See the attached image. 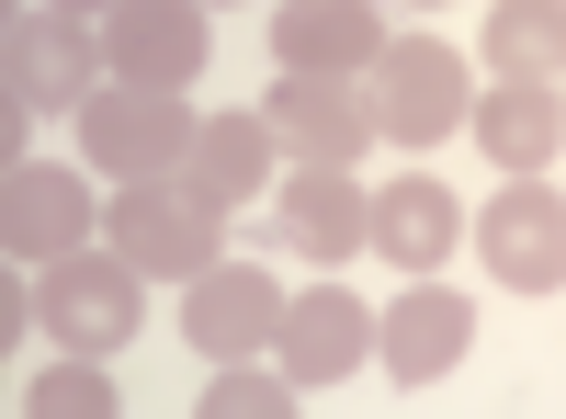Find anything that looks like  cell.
Instances as JSON below:
<instances>
[{
	"instance_id": "6da1fadb",
	"label": "cell",
	"mask_w": 566,
	"mask_h": 419,
	"mask_svg": "<svg viewBox=\"0 0 566 419\" xmlns=\"http://www.w3.org/2000/svg\"><path fill=\"white\" fill-rule=\"evenodd\" d=\"M193 103L159 80H103L80 103V159L114 170V181H181V159H193Z\"/></svg>"
},
{
	"instance_id": "7a4b0ae2",
	"label": "cell",
	"mask_w": 566,
	"mask_h": 419,
	"mask_svg": "<svg viewBox=\"0 0 566 419\" xmlns=\"http://www.w3.org/2000/svg\"><path fill=\"white\" fill-rule=\"evenodd\" d=\"M91 69H103V23L57 12V0H45V12L12 0V23H0V103H23V114H80L91 91H103Z\"/></svg>"
},
{
	"instance_id": "3957f363",
	"label": "cell",
	"mask_w": 566,
	"mask_h": 419,
	"mask_svg": "<svg viewBox=\"0 0 566 419\" xmlns=\"http://www.w3.org/2000/svg\"><path fill=\"white\" fill-rule=\"evenodd\" d=\"M136 284H148V272L125 250H69V261L34 272V317H45V341H69V352H125L136 317H148Z\"/></svg>"
},
{
	"instance_id": "277c9868",
	"label": "cell",
	"mask_w": 566,
	"mask_h": 419,
	"mask_svg": "<svg viewBox=\"0 0 566 419\" xmlns=\"http://www.w3.org/2000/svg\"><path fill=\"white\" fill-rule=\"evenodd\" d=\"M363 103H374V136H397V148H442V136L476 114L464 103V57L431 34H397L386 57L363 69Z\"/></svg>"
},
{
	"instance_id": "5b68a950",
	"label": "cell",
	"mask_w": 566,
	"mask_h": 419,
	"mask_svg": "<svg viewBox=\"0 0 566 419\" xmlns=\"http://www.w3.org/2000/svg\"><path fill=\"white\" fill-rule=\"evenodd\" d=\"M261 125H272L283 159H317V170H352L374 148V103H363V80H340V69H272Z\"/></svg>"
},
{
	"instance_id": "8992f818",
	"label": "cell",
	"mask_w": 566,
	"mask_h": 419,
	"mask_svg": "<svg viewBox=\"0 0 566 419\" xmlns=\"http://www.w3.org/2000/svg\"><path fill=\"white\" fill-rule=\"evenodd\" d=\"M476 261L510 295H555L566 284V193H544L533 170H510V193L476 205Z\"/></svg>"
},
{
	"instance_id": "52a82bcc",
	"label": "cell",
	"mask_w": 566,
	"mask_h": 419,
	"mask_svg": "<svg viewBox=\"0 0 566 419\" xmlns=\"http://www.w3.org/2000/svg\"><path fill=\"white\" fill-rule=\"evenodd\" d=\"M216 205L181 193V181H114V250L148 272V284H193V272L216 261Z\"/></svg>"
},
{
	"instance_id": "ba28073f",
	"label": "cell",
	"mask_w": 566,
	"mask_h": 419,
	"mask_svg": "<svg viewBox=\"0 0 566 419\" xmlns=\"http://www.w3.org/2000/svg\"><path fill=\"white\" fill-rule=\"evenodd\" d=\"M283 295L261 261H205L193 284H181V341H193L205 363H250V352H272V329H283Z\"/></svg>"
},
{
	"instance_id": "9c48e42d",
	"label": "cell",
	"mask_w": 566,
	"mask_h": 419,
	"mask_svg": "<svg viewBox=\"0 0 566 419\" xmlns=\"http://www.w3.org/2000/svg\"><path fill=\"white\" fill-rule=\"evenodd\" d=\"M216 57V23L205 0H114L103 12V69L114 80H159V91H193Z\"/></svg>"
},
{
	"instance_id": "30bf717a",
	"label": "cell",
	"mask_w": 566,
	"mask_h": 419,
	"mask_svg": "<svg viewBox=\"0 0 566 419\" xmlns=\"http://www.w3.org/2000/svg\"><path fill=\"white\" fill-rule=\"evenodd\" d=\"M0 250L34 261V272L91 250V181L69 159H12V181H0Z\"/></svg>"
},
{
	"instance_id": "8fae6325",
	"label": "cell",
	"mask_w": 566,
	"mask_h": 419,
	"mask_svg": "<svg viewBox=\"0 0 566 419\" xmlns=\"http://www.w3.org/2000/svg\"><path fill=\"white\" fill-rule=\"evenodd\" d=\"M272 363H283L295 386L363 375V363H374V306H363L352 284H306L295 306H283V329H272Z\"/></svg>"
},
{
	"instance_id": "7c38bea8",
	"label": "cell",
	"mask_w": 566,
	"mask_h": 419,
	"mask_svg": "<svg viewBox=\"0 0 566 419\" xmlns=\"http://www.w3.org/2000/svg\"><path fill=\"white\" fill-rule=\"evenodd\" d=\"M464 341H476V306H464L453 284H431V272H419V284L374 317V352H386L397 386H442L453 363H464Z\"/></svg>"
},
{
	"instance_id": "4fadbf2b",
	"label": "cell",
	"mask_w": 566,
	"mask_h": 419,
	"mask_svg": "<svg viewBox=\"0 0 566 419\" xmlns=\"http://www.w3.org/2000/svg\"><path fill=\"white\" fill-rule=\"evenodd\" d=\"M272 216H283V239H295L306 261H363L374 250V193L352 170L295 159V181H272Z\"/></svg>"
},
{
	"instance_id": "5bb4252c",
	"label": "cell",
	"mask_w": 566,
	"mask_h": 419,
	"mask_svg": "<svg viewBox=\"0 0 566 419\" xmlns=\"http://www.w3.org/2000/svg\"><path fill=\"white\" fill-rule=\"evenodd\" d=\"M374 250H386V272H442L453 250H464V205H453V181H431V170H397L386 193H374Z\"/></svg>"
},
{
	"instance_id": "9a60e30c",
	"label": "cell",
	"mask_w": 566,
	"mask_h": 419,
	"mask_svg": "<svg viewBox=\"0 0 566 419\" xmlns=\"http://www.w3.org/2000/svg\"><path fill=\"white\" fill-rule=\"evenodd\" d=\"M386 57V12H363V0H283L272 12V69H340L363 80Z\"/></svg>"
},
{
	"instance_id": "2e32d148",
	"label": "cell",
	"mask_w": 566,
	"mask_h": 419,
	"mask_svg": "<svg viewBox=\"0 0 566 419\" xmlns=\"http://www.w3.org/2000/svg\"><path fill=\"white\" fill-rule=\"evenodd\" d=\"M272 125L261 114H205V136H193V159H181V193H205L216 216H239L250 193H272Z\"/></svg>"
},
{
	"instance_id": "e0dca14e",
	"label": "cell",
	"mask_w": 566,
	"mask_h": 419,
	"mask_svg": "<svg viewBox=\"0 0 566 419\" xmlns=\"http://www.w3.org/2000/svg\"><path fill=\"white\" fill-rule=\"evenodd\" d=\"M464 125H476V148H488L499 170H544V159L566 148V103H555V80H499Z\"/></svg>"
},
{
	"instance_id": "ac0fdd59",
	"label": "cell",
	"mask_w": 566,
	"mask_h": 419,
	"mask_svg": "<svg viewBox=\"0 0 566 419\" xmlns=\"http://www.w3.org/2000/svg\"><path fill=\"white\" fill-rule=\"evenodd\" d=\"M476 45L499 80H566V0H488Z\"/></svg>"
},
{
	"instance_id": "d6986e66",
	"label": "cell",
	"mask_w": 566,
	"mask_h": 419,
	"mask_svg": "<svg viewBox=\"0 0 566 419\" xmlns=\"http://www.w3.org/2000/svg\"><path fill=\"white\" fill-rule=\"evenodd\" d=\"M295 397H306V386L283 375V363H272V375H250V363H216L205 397H193V419H283Z\"/></svg>"
},
{
	"instance_id": "ffe728a7",
	"label": "cell",
	"mask_w": 566,
	"mask_h": 419,
	"mask_svg": "<svg viewBox=\"0 0 566 419\" xmlns=\"http://www.w3.org/2000/svg\"><path fill=\"white\" fill-rule=\"evenodd\" d=\"M23 419H114V375H91V352H69L57 375H23Z\"/></svg>"
},
{
	"instance_id": "44dd1931",
	"label": "cell",
	"mask_w": 566,
	"mask_h": 419,
	"mask_svg": "<svg viewBox=\"0 0 566 419\" xmlns=\"http://www.w3.org/2000/svg\"><path fill=\"white\" fill-rule=\"evenodd\" d=\"M57 12H80V23H103V12H114V0H57Z\"/></svg>"
}]
</instances>
